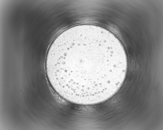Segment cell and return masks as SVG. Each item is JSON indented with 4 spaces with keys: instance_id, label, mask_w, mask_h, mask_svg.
I'll use <instances>...</instances> for the list:
<instances>
[{
    "instance_id": "cell-1",
    "label": "cell",
    "mask_w": 163,
    "mask_h": 130,
    "mask_svg": "<svg viewBox=\"0 0 163 130\" xmlns=\"http://www.w3.org/2000/svg\"><path fill=\"white\" fill-rule=\"evenodd\" d=\"M47 78L64 100L82 105L106 100L124 68L115 45L99 28L79 26L68 29L54 39L45 63Z\"/></svg>"
}]
</instances>
